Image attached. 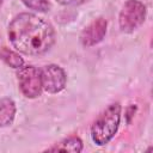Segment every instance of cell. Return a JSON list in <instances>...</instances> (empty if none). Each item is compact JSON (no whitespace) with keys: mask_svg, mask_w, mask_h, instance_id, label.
Segmentation results:
<instances>
[{"mask_svg":"<svg viewBox=\"0 0 153 153\" xmlns=\"http://www.w3.org/2000/svg\"><path fill=\"white\" fill-rule=\"evenodd\" d=\"M145 19L146 6L139 0H128L120 12L118 24L122 31L133 32L143 24Z\"/></svg>","mask_w":153,"mask_h":153,"instance_id":"cell-3","label":"cell"},{"mask_svg":"<svg viewBox=\"0 0 153 153\" xmlns=\"http://www.w3.org/2000/svg\"><path fill=\"white\" fill-rule=\"evenodd\" d=\"M42 87L48 93H57L66 86V73L56 65H48L41 71Z\"/></svg>","mask_w":153,"mask_h":153,"instance_id":"cell-5","label":"cell"},{"mask_svg":"<svg viewBox=\"0 0 153 153\" xmlns=\"http://www.w3.org/2000/svg\"><path fill=\"white\" fill-rule=\"evenodd\" d=\"M24 5L37 12H47L50 10V2L48 0H23Z\"/></svg>","mask_w":153,"mask_h":153,"instance_id":"cell-10","label":"cell"},{"mask_svg":"<svg viewBox=\"0 0 153 153\" xmlns=\"http://www.w3.org/2000/svg\"><path fill=\"white\" fill-rule=\"evenodd\" d=\"M0 57L2 59V61L5 63L11 66L12 68H20L24 63L22 56L18 53H16V51L6 48V47H2V49L0 51Z\"/></svg>","mask_w":153,"mask_h":153,"instance_id":"cell-9","label":"cell"},{"mask_svg":"<svg viewBox=\"0 0 153 153\" xmlns=\"http://www.w3.org/2000/svg\"><path fill=\"white\" fill-rule=\"evenodd\" d=\"M57 1L65 6H78V5H82L87 2L88 0H57Z\"/></svg>","mask_w":153,"mask_h":153,"instance_id":"cell-11","label":"cell"},{"mask_svg":"<svg viewBox=\"0 0 153 153\" xmlns=\"http://www.w3.org/2000/svg\"><path fill=\"white\" fill-rule=\"evenodd\" d=\"M16 116V104L11 98L0 99V127L10 126Z\"/></svg>","mask_w":153,"mask_h":153,"instance_id":"cell-7","label":"cell"},{"mask_svg":"<svg viewBox=\"0 0 153 153\" xmlns=\"http://www.w3.org/2000/svg\"><path fill=\"white\" fill-rule=\"evenodd\" d=\"M82 149V142L76 136H71L60 143H56L53 147H49L47 151H62V152H81Z\"/></svg>","mask_w":153,"mask_h":153,"instance_id":"cell-8","label":"cell"},{"mask_svg":"<svg viewBox=\"0 0 153 153\" xmlns=\"http://www.w3.org/2000/svg\"><path fill=\"white\" fill-rule=\"evenodd\" d=\"M4 2V0H0V6H1V4Z\"/></svg>","mask_w":153,"mask_h":153,"instance_id":"cell-12","label":"cell"},{"mask_svg":"<svg viewBox=\"0 0 153 153\" xmlns=\"http://www.w3.org/2000/svg\"><path fill=\"white\" fill-rule=\"evenodd\" d=\"M7 33L12 47L25 55H42L55 41L53 26L32 13L16 16L8 25Z\"/></svg>","mask_w":153,"mask_h":153,"instance_id":"cell-1","label":"cell"},{"mask_svg":"<svg viewBox=\"0 0 153 153\" xmlns=\"http://www.w3.org/2000/svg\"><path fill=\"white\" fill-rule=\"evenodd\" d=\"M19 88L22 93L27 98H36L41 94L42 78L41 71L33 66H22L17 73Z\"/></svg>","mask_w":153,"mask_h":153,"instance_id":"cell-4","label":"cell"},{"mask_svg":"<svg viewBox=\"0 0 153 153\" xmlns=\"http://www.w3.org/2000/svg\"><path fill=\"white\" fill-rule=\"evenodd\" d=\"M121 120V105L114 103L109 105L93 122L91 127V137L98 146L106 145L116 134Z\"/></svg>","mask_w":153,"mask_h":153,"instance_id":"cell-2","label":"cell"},{"mask_svg":"<svg viewBox=\"0 0 153 153\" xmlns=\"http://www.w3.org/2000/svg\"><path fill=\"white\" fill-rule=\"evenodd\" d=\"M108 23L104 18H97L91 22L81 32L80 42L84 47H92L98 44L106 33Z\"/></svg>","mask_w":153,"mask_h":153,"instance_id":"cell-6","label":"cell"}]
</instances>
